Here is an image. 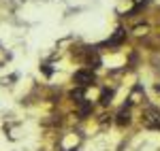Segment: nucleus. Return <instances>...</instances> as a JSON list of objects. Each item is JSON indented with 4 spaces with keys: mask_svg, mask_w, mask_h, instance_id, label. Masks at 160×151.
Masks as SVG:
<instances>
[{
    "mask_svg": "<svg viewBox=\"0 0 160 151\" xmlns=\"http://www.w3.org/2000/svg\"><path fill=\"white\" fill-rule=\"evenodd\" d=\"M73 81L77 87H88V85H94L96 83V75L92 68H79L73 75Z\"/></svg>",
    "mask_w": 160,
    "mask_h": 151,
    "instance_id": "nucleus-1",
    "label": "nucleus"
},
{
    "mask_svg": "<svg viewBox=\"0 0 160 151\" xmlns=\"http://www.w3.org/2000/svg\"><path fill=\"white\" fill-rule=\"evenodd\" d=\"M143 126L149 130H160V109L148 106L143 111Z\"/></svg>",
    "mask_w": 160,
    "mask_h": 151,
    "instance_id": "nucleus-2",
    "label": "nucleus"
},
{
    "mask_svg": "<svg viewBox=\"0 0 160 151\" xmlns=\"http://www.w3.org/2000/svg\"><path fill=\"white\" fill-rule=\"evenodd\" d=\"M115 124H118L120 128H124V126L130 124V102H126L122 109L118 111V115H115Z\"/></svg>",
    "mask_w": 160,
    "mask_h": 151,
    "instance_id": "nucleus-3",
    "label": "nucleus"
},
{
    "mask_svg": "<svg viewBox=\"0 0 160 151\" xmlns=\"http://www.w3.org/2000/svg\"><path fill=\"white\" fill-rule=\"evenodd\" d=\"M124 38H126V32H124V28H118L115 30V34L105 43V45H109V47H118V45H122L124 43Z\"/></svg>",
    "mask_w": 160,
    "mask_h": 151,
    "instance_id": "nucleus-4",
    "label": "nucleus"
},
{
    "mask_svg": "<svg viewBox=\"0 0 160 151\" xmlns=\"http://www.w3.org/2000/svg\"><path fill=\"white\" fill-rule=\"evenodd\" d=\"M71 100L75 102V104H81L83 100H88L86 98V87H75V89H71Z\"/></svg>",
    "mask_w": 160,
    "mask_h": 151,
    "instance_id": "nucleus-5",
    "label": "nucleus"
},
{
    "mask_svg": "<svg viewBox=\"0 0 160 151\" xmlns=\"http://www.w3.org/2000/svg\"><path fill=\"white\" fill-rule=\"evenodd\" d=\"M92 109H94V106H92V102H90V100H83L81 104H77V115H79L81 119H86L88 115L92 113Z\"/></svg>",
    "mask_w": 160,
    "mask_h": 151,
    "instance_id": "nucleus-6",
    "label": "nucleus"
},
{
    "mask_svg": "<svg viewBox=\"0 0 160 151\" xmlns=\"http://www.w3.org/2000/svg\"><path fill=\"white\" fill-rule=\"evenodd\" d=\"M113 96H115V92L113 89H109V87H102V92H100V104L102 106H109L111 102H113Z\"/></svg>",
    "mask_w": 160,
    "mask_h": 151,
    "instance_id": "nucleus-7",
    "label": "nucleus"
},
{
    "mask_svg": "<svg viewBox=\"0 0 160 151\" xmlns=\"http://www.w3.org/2000/svg\"><path fill=\"white\" fill-rule=\"evenodd\" d=\"M145 4H149V0H135V7H137V9H143Z\"/></svg>",
    "mask_w": 160,
    "mask_h": 151,
    "instance_id": "nucleus-8",
    "label": "nucleus"
}]
</instances>
